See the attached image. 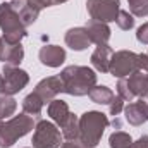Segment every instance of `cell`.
Instances as JSON below:
<instances>
[{
  "mask_svg": "<svg viewBox=\"0 0 148 148\" xmlns=\"http://www.w3.org/2000/svg\"><path fill=\"white\" fill-rule=\"evenodd\" d=\"M62 81V93L84 97L97 84V73L88 66H67L59 74Z\"/></svg>",
  "mask_w": 148,
  "mask_h": 148,
  "instance_id": "1",
  "label": "cell"
},
{
  "mask_svg": "<svg viewBox=\"0 0 148 148\" xmlns=\"http://www.w3.org/2000/svg\"><path fill=\"white\" fill-rule=\"evenodd\" d=\"M109 126V117L98 110H88L79 117L77 143L83 148H95Z\"/></svg>",
  "mask_w": 148,
  "mask_h": 148,
  "instance_id": "2",
  "label": "cell"
},
{
  "mask_svg": "<svg viewBox=\"0 0 148 148\" xmlns=\"http://www.w3.org/2000/svg\"><path fill=\"white\" fill-rule=\"evenodd\" d=\"M35 129V121L26 112L12 117L10 121L0 119V148H10L19 138Z\"/></svg>",
  "mask_w": 148,
  "mask_h": 148,
  "instance_id": "3",
  "label": "cell"
},
{
  "mask_svg": "<svg viewBox=\"0 0 148 148\" xmlns=\"http://www.w3.org/2000/svg\"><path fill=\"white\" fill-rule=\"evenodd\" d=\"M0 29L3 33L2 38H5L10 43H21L23 38L28 36L24 24L21 23L17 12L9 2L0 3Z\"/></svg>",
  "mask_w": 148,
  "mask_h": 148,
  "instance_id": "4",
  "label": "cell"
},
{
  "mask_svg": "<svg viewBox=\"0 0 148 148\" xmlns=\"http://www.w3.org/2000/svg\"><path fill=\"white\" fill-rule=\"evenodd\" d=\"M33 148H60L62 133L50 121H38L33 133Z\"/></svg>",
  "mask_w": 148,
  "mask_h": 148,
  "instance_id": "5",
  "label": "cell"
},
{
  "mask_svg": "<svg viewBox=\"0 0 148 148\" xmlns=\"http://www.w3.org/2000/svg\"><path fill=\"white\" fill-rule=\"evenodd\" d=\"M138 71V53L131 52V50H117L114 52L110 59V66H109V73L121 79V77H127L129 74Z\"/></svg>",
  "mask_w": 148,
  "mask_h": 148,
  "instance_id": "6",
  "label": "cell"
},
{
  "mask_svg": "<svg viewBox=\"0 0 148 148\" xmlns=\"http://www.w3.org/2000/svg\"><path fill=\"white\" fill-rule=\"evenodd\" d=\"M86 9L93 21L109 24L119 16L121 0H86Z\"/></svg>",
  "mask_w": 148,
  "mask_h": 148,
  "instance_id": "7",
  "label": "cell"
},
{
  "mask_svg": "<svg viewBox=\"0 0 148 148\" xmlns=\"http://www.w3.org/2000/svg\"><path fill=\"white\" fill-rule=\"evenodd\" d=\"M3 95H16L19 93L23 88H26V84L29 83V74L24 69H21L19 66H7L3 64Z\"/></svg>",
  "mask_w": 148,
  "mask_h": 148,
  "instance_id": "8",
  "label": "cell"
},
{
  "mask_svg": "<svg viewBox=\"0 0 148 148\" xmlns=\"http://www.w3.org/2000/svg\"><path fill=\"white\" fill-rule=\"evenodd\" d=\"M124 117L131 126H141L148 122V97L127 103L124 107Z\"/></svg>",
  "mask_w": 148,
  "mask_h": 148,
  "instance_id": "9",
  "label": "cell"
},
{
  "mask_svg": "<svg viewBox=\"0 0 148 148\" xmlns=\"http://www.w3.org/2000/svg\"><path fill=\"white\" fill-rule=\"evenodd\" d=\"M33 91L36 93L45 103L47 102L50 103L59 93H62V81H60L59 76H48V77H45V79H41L38 83Z\"/></svg>",
  "mask_w": 148,
  "mask_h": 148,
  "instance_id": "10",
  "label": "cell"
},
{
  "mask_svg": "<svg viewBox=\"0 0 148 148\" xmlns=\"http://www.w3.org/2000/svg\"><path fill=\"white\" fill-rule=\"evenodd\" d=\"M24 59V48L21 43H10L0 38V60L7 66H19Z\"/></svg>",
  "mask_w": 148,
  "mask_h": 148,
  "instance_id": "11",
  "label": "cell"
},
{
  "mask_svg": "<svg viewBox=\"0 0 148 148\" xmlns=\"http://www.w3.org/2000/svg\"><path fill=\"white\" fill-rule=\"evenodd\" d=\"M38 59L47 67H60L66 60V50L59 45H43L40 48Z\"/></svg>",
  "mask_w": 148,
  "mask_h": 148,
  "instance_id": "12",
  "label": "cell"
},
{
  "mask_svg": "<svg viewBox=\"0 0 148 148\" xmlns=\"http://www.w3.org/2000/svg\"><path fill=\"white\" fill-rule=\"evenodd\" d=\"M10 5H12L14 10L17 12V16H19V19H21V23L24 24V28L31 26V24L36 21L38 16H40V10H41L38 5L31 3L29 0H12Z\"/></svg>",
  "mask_w": 148,
  "mask_h": 148,
  "instance_id": "13",
  "label": "cell"
},
{
  "mask_svg": "<svg viewBox=\"0 0 148 148\" xmlns=\"http://www.w3.org/2000/svg\"><path fill=\"white\" fill-rule=\"evenodd\" d=\"M64 41H66V45H67L71 50H76V52L86 50V48L90 47V43H91L86 28H81V26L67 29V33H66V36H64Z\"/></svg>",
  "mask_w": 148,
  "mask_h": 148,
  "instance_id": "14",
  "label": "cell"
},
{
  "mask_svg": "<svg viewBox=\"0 0 148 148\" xmlns=\"http://www.w3.org/2000/svg\"><path fill=\"white\" fill-rule=\"evenodd\" d=\"M84 28L88 31V36L91 40V43H95V45H107L109 43L112 31H110V28H109L107 23H100V21L90 19Z\"/></svg>",
  "mask_w": 148,
  "mask_h": 148,
  "instance_id": "15",
  "label": "cell"
},
{
  "mask_svg": "<svg viewBox=\"0 0 148 148\" xmlns=\"http://www.w3.org/2000/svg\"><path fill=\"white\" fill-rule=\"evenodd\" d=\"M112 55H114V50H112L109 45H98L95 48V52L91 53V57H90L91 66L102 74L109 73V66H110Z\"/></svg>",
  "mask_w": 148,
  "mask_h": 148,
  "instance_id": "16",
  "label": "cell"
},
{
  "mask_svg": "<svg viewBox=\"0 0 148 148\" xmlns=\"http://www.w3.org/2000/svg\"><path fill=\"white\" fill-rule=\"evenodd\" d=\"M126 81H127V86H129L131 93L134 95V98L136 97H140V98L148 97V76H147V73H143V71L138 69V71H134L133 74H129L126 77Z\"/></svg>",
  "mask_w": 148,
  "mask_h": 148,
  "instance_id": "17",
  "label": "cell"
},
{
  "mask_svg": "<svg viewBox=\"0 0 148 148\" xmlns=\"http://www.w3.org/2000/svg\"><path fill=\"white\" fill-rule=\"evenodd\" d=\"M47 112H48L50 119H52L57 126H62V124L67 121L69 114H71V110H69V105H67L64 100H57V98H53V100L48 103Z\"/></svg>",
  "mask_w": 148,
  "mask_h": 148,
  "instance_id": "18",
  "label": "cell"
},
{
  "mask_svg": "<svg viewBox=\"0 0 148 148\" xmlns=\"http://www.w3.org/2000/svg\"><path fill=\"white\" fill-rule=\"evenodd\" d=\"M88 97L91 98V102H95V103H98V105H109L112 102V98L115 97L114 93H112V90L109 86H100V84H95L91 90H90V93H88Z\"/></svg>",
  "mask_w": 148,
  "mask_h": 148,
  "instance_id": "19",
  "label": "cell"
},
{
  "mask_svg": "<svg viewBox=\"0 0 148 148\" xmlns=\"http://www.w3.org/2000/svg\"><path fill=\"white\" fill-rule=\"evenodd\" d=\"M60 129H62V138H66L67 141H77V136H79V117L71 112L67 121L60 126Z\"/></svg>",
  "mask_w": 148,
  "mask_h": 148,
  "instance_id": "20",
  "label": "cell"
},
{
  "mask_svg": "<svg viewBox=\"0 0 148 148\" xmlns=\"http://www.w3.org/2000/svg\"><path fill=\"white\" fill-rule=\"evenodd\" d=\"M43 105H45V102L38 97L35 91H31L29 95H26L24 100H23V110L26 112L28 115H40Z\"/></svg>",
  "mask_w": 148,
  "mask_h": 148,
  "instance_id": "21",
  "label": "cell"
},
{
  "mask_svg": "<svg viewBox=\"0 0 148 148\" xmlns=\"http://www.w3.org/2000/svg\"><path fill=\"white\" fill-rule=\"evenodd\" d=\"M109 145L110 148H131L133 138L124 131H114L109 136Z\"/></svg>",
  "mask_w": 148,
  "mask_h": 148,
  "instance_id": "22",
  "label": "cell"
},
{
  "mask_svg": "<svg viewBox=\"0 0 148 148\" xmlns=\"http://www.w3.org/2000/svg\"><path fill=\"white\" fill-rule=\"evenodd\" d=\"M17 109V102L10 95H0V119H7L9 115H14Z\"/></svg>",
  "mask_w": 148,
  "mask_h": 148,
  "instance_id": "23",
  "label": "cell"
},
{
  "mask_svg": "<svg viewBox=\"0 0 148 148\" xmlns=\"http://www.w3.org/2000/svg\"><path fill=\"white\" fill-rule=\"evenodd\" d=\"M129 10L134 17H147L148 16V0H127Z\"/></svg>",
  "mask_w": 148,
  "mask_h": 148,
  "instance_id": "24",
  "label": "cell"
},
{
  "mask_svg": "<svg viewBox=\"0 0 148 148\" xmlns=\"http://www.w3.org/2000/svg\"><path fill=\"white\" fill-rule=\"evenodd\" d=\"M115 23L122 31H129V29L134 28V16L129 14L127 10H119V16L115 19Z\"/></svg>",
  "mask_w": 148,
  "mask_h": 148,
  "instance_id": "25",
  "label": "cell"
},
{
  "mask_svg": "<svg viewBox=\"0 0 148 148\" xmlns=\"http://www.w3.org/2000/svg\"><path fill=\"white\" fill-rule=\"evenodd\" d=\"M117 95H119L124 102H133V100H134V95L131 93L126 77H121V79L117 81Z\"/></svg>",
  "mask_w": 148,
  "mask_h": 148,
  "instance_id": "26",
  "label": "cell"
},
{
  "mask_svg": "<svg viewBox=\"0 0 148 148\" xmlns=\"http://www.w3.org/2000/svg\"><path fill=\"white\" fill-rule=\"evenodd\" d=\"M122 110H124V100L117 95V97L112 98V102L109 103V114L110 115H119Z\"/></svg>",
  "mask_w": 148,
  "mask_h": 148,
  "instance_id": "27",
  "label": "cell"
},
{
  "mask_svg": "<svg viewBox=\"0 0 148 148\" xmlns=\"http://www.w3.org/2000/svg\"><path fill=\"white\" fill-rule=\"evenodd\" d=\"M136 40L143 45H148V23L141 24L138 29H136Z\"/></svg>",
  "mask_w": 148,
  "mask_h": 148,
  "instance_id": "28",
  "label": "cell"
},
{
  "mask_svg": "<svg viewBox=\"0 0 148 148\" xmlns=\"http://www.w3.org/2000/svg\"><path fill=\"white\" fill-rule=\"evenodd\" d=\"M131 148H148V134H143L136 141H133Z\"/></svg>",
  "mask_w": 148,
  "mask_h": 148,
  "instance_id": "29",
  "label": "cell"
},
{
  "mask_svg": "<svg viewBox=\"0 0 148 148\" xmlns=\"http://www.w3.org/2000/svg\"><path fill=\"white\" fill-rule=\"evenodd\" d=\"M31 3L38 5L40 9H45V7H52V0H29Z\"/></svg>",
  "mask_w": 148,
  "mask_h": 148,
  "instance_id": "30",
  "label": "cell"
},
{
  "mask_svg": "<svg viewBox=\"0 0 148 148\" xmlns=\"http://www.w3.org/2000/svg\"><path fill=\"white\" fill-rule=\"evenodd\" d=\"M60 148H83L77 141H67V143H62Z\"/></svg>",
  "mask_w": 148,
  "mask_h": 148,
  "instance_id": "31",
  "label": "cell"
},
{
  "mask_svg": "<svg viewBox=\"0 0 148 148\" xmlns=\"http://www.w3.org/2000/svg\"><path fill=\"white\" fill-rule=\"evenodd\" d=\"M0 95H3V74H0Z\"/></svg>",
  "mask_w": 148,
  "mask_h": 148,
  "instance_id": "32",
  "label": "cell"
},
{
  "mask_svg": "<svg viewBox=\"0 0 148 148\" xmlns=\"http://www.w3.org/2000/svg\"><path fill=\"white\" fill-rule=\"evenodd\" d=\"M67 0H52V5H59V3H64Z\"/></svg>",
  "mask_w": 148,
  "mask_h": 148,
  "instance_id": "33",
  "label": "cell"
},
{
  "mask_svg": "<svg viewBox=\"0 0 148 148\" xmlns=\"http://www.w3.org/2000/svg\"><path fill=\"white\" fill-rule=\"evenodd\" d=\"M147 53H148V52H147Z\"/></svg>",
  "mask_w": 148,
  "mask_h": 148,
  "instance_id": "34",
  "label": "cell"
}]
</instances>
